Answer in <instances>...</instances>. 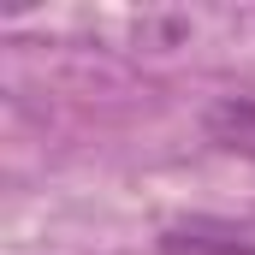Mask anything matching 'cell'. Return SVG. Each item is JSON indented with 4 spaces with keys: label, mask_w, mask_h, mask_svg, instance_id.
Returning a JSON list of instances; mask_svg holds the SVG:
<instances>
[{
    "label": "cell",
    "mask_w": 255,
    "mask_h": 255,
    "mask_svg": "<svg viewBox=\"0 0 255 255\" xmlns=\"http://www.w3.org/2000/svg\"><path fill=\"white\" fill-rule=\"evenodd\" d=\"M202 130L232 154H255V95H220L202 113Z\"/></svg>",
    "instance_id": "7a4b0ae2"
},
{
    "label": "cell",
    "mask_w": 255,
    "mask_h": 255,
    "mask_svg": "<svg viewBox=\"0 0 255 255\" xmlns=\"http://www.w3.org/2000/svg\"><path fill=\"white\" fill-rule=\"evenodd\" d=\"M166 255H255V232L232 220H184L160 238Z\"/></svg>",
    "instance_id": "6da1fadb"
}]
</instances>
